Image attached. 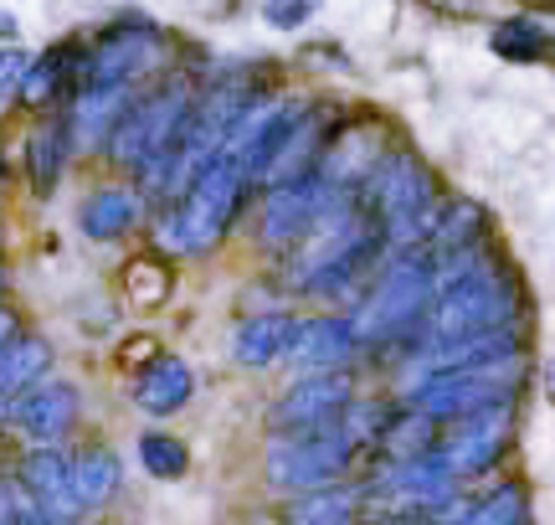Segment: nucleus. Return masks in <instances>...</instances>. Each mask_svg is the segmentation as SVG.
<instances>
[{"instance_id": "c756f323", "label": "nucleus", "mask_w": 555, "mask_h": 525, "mask_svg": "<svg viewBox=\"0 0 555 525\" xmlns=\"http://www.w3.org/2000/svg\"><path fill=\"white\" fill-rule=\"evenodd\" d=\"M129 294H134L139 304H159V294H165V273H159L155 262H134V268H129Z\"/></svg>"}, {"instance_id": "20e7f679", "label": "nucleus", "mask_w": 555, "mask_h": 525, "mask_svg": "<svg viewBox=\"0 0 555 525\" xmlns=\"http://www.w3.org/2000/svg\"><path fill=\"white\" fill-rule=\"evenodd\" d=\"M437 268L427 258H416L412 247H401V258H391L380 268V279L371 283V294L350 315V335L356 345H371V341H397L406 335L412 324L427 320V304H433V279Z\"/></svg>"}, {"instance_id": "6ab92c4d", "label": "nucleus", "mask_w": 555, "mask_h": 525, "mask_svg": "<svg viewBox=\"0 0 555 525\" xmlns=\"http://www.w3.org/2000/svg\"><path fill=\"white\" fill-rule=\"evenodd\" d=\"M129 99H134V88H129V82H119V88H82L78 103H73L67 129H78L88 144H103L108 135H114V124L124 119Z\"/></svg>"}, {"instance_id": "72a5a7b5", "label": "nucleus", "mask_w": 555, "mask_h": 525, "mask_svg": "<svg viewBox=\"0 0 555 525\" xmlns=\"http://www.w3.org/2000/svg\"><path fill=\"white\" fill-rule=\"evenodd\" d=\"M356 525H422L416 515H376V521H356Z\"/></svg>"}, {"instance_id": "6e6552de", "label": "nucleus", "mask_w": 555, "mask_h": 525, "mask_svg": "<svg viewBox=\"0 0 555 525\" xmlns=\"http://www.w3.org/2000/svg\"><path fill=\"white\" fill-rule=\"evenodd\" d=\"M165 57V37L155 26H114L108 37L93 41V52H82V88H134L155 62Z\"/></svg>"}, {"instance_id": "7ed1b4c3", "label": "nucleus", "mask_w": 555, "mask_h": 525, "mask_svg": "<svg viewBox=\"0 0 555 525\" xmlns=\"http://www.w3.org/2000/svg\"><path fill=\"white\" fill-rule=\"evenodd\" d=\"M365 212L380 227V243L412 247L416 238H427V227L437 217V185L427 176V165L397 150V155H380V165L365 176Z\"/></svg>"}, {"instance_id": "c85d7f7f", "label": "nucleus", "mask_w": 555, "mask_h": 525, "mask_svg": "<svg viewBox=\"0 0 555 525\" xmlns=\"http://www.w3.org/2000/svg\"><path fill=\"white\" fill-rule=\"evenodd\" d=\"M309 16H314V0H268V5H262V21L278 26V31H294V26H304Z\"/></svg>"}, {"instance_id": "bb28decb", "label": "nucleus", "mask_w": 555, "mask_h": 525, "mask_svg": "<svg viewBox=\"0 0 555 525\" xmlns=\"http://www.w3.org/2000/svg\"><path fill=\"white\" fill-rule=\"evenodd\" d=\"M453 525H530V500H525L519 485H504V489H494L489 500H478V505Z\"/></svg>"}, {"instance_id": "1a4fd4ad", "label": "nucleus", "mask_w": 555, "mask_h": 525, "mask_svg": "<svg viewBox=\"0 0 555 525\" xmlns=\"http://www.w3.org/2000/svg\"><path fill=\"white\" fill-rule=\"evenodd\" d=\"M356 402V386L345 371H314L294 382L273 402V438L283 433H314V427H335L345 418V407Z\"/></svg>"}, {"instance_id": "a211bd4d", "label": "nucleus", "mask_w": 555, "mask_h": 525, "mask_svg": "<svg viewBox=\"0 0 555 525\" xmlns=\"http://www.w3.org/2000/svg\"><path fill=\"white\" fill-rule=\"evenodd\" d=\"M139 191H124V185H108V191H93L78 212V227L93 238V243H114L129 227L139 222Z\"/></svg>"}, {"instance_id": "2eb2a0df", "label": "nucleus", "mask_w": 555, "mask_h": 525, "mask_svg": "<svg viewBox=\"0 0 555 525\" xmlns=\"http://www.w3.org/2000/svg\"><path fill=\"white\" fill-rule=\"evenodd\" d=\"M453 489H457V479L448 474V464L437 459L433 448H427V453H412V459H397V469H391V495L412 510L442 505V500H453Z\"/></svg>"}, {"instance_id": "cd10ccee", "label": "nucleus", "mask_w": 555, "mask_h": 525, "mask_svg": "<svg viewBox=\"0 0 555 525\" xmlns=\"http://www.w3.org/2000/svg\"><path fill=\"white\" fill-rule=\"evenodd\" d=\"M139 464L150 469L155 479H180L185 474V444L170 433H144L139 438Z\"/></svg>"}, {"instance_id": "9d476101", "label": "nucleus", "mask_w": 555, "mask_h": 525, "mask_svg": "<svg viewBox=\"0 0 555 525\" xmlns=\"http://www.w3.org/2000/svg\"><path fill=\"white\" fill-rule=\"evenodd\" d=\"M335 196L339 191H330L314 170L268 185V206H262V238H268V247H294L298 238H309L319 217L335 206Z\"/></svg>"}, {"instance_id": "dca6fc26", "label": "nucleus", "mask_w": 555, "mask_h": 525, "mask_svg": "<svg viewBox=\"0 0 555 525\" xmlns=\"http://www.w3.org/2000/svg\"><path fill=\"white\" fill-rule=\"evenodd\" d=\"M114 495H119V459L108 448L67 459V500H73V510H99Z\"/></svg>"}, {"instance_id": "f704fd0d", "label": "nucleus", "mask_w": 555, "mask_h": 525, "mask_svg": "<svg viewBox=\"0 0 555 525\" xmlns=\"http://www.w3.org/2000/svg\"><path fill=\"white\" fill-rule=\"evenodd\" d=\"M0 202H5V155H0Z\"/></svg>"}, {"instance_id": "5701e85b", "label": "nucleus", "mask_w": 555, "mask_h": 525, "mask_svg": "<svg viewBox=\"0 0 555 525\" xmlns=\"http://www.w3.org/2000/svg\"><path fill=\"white\" fill-rule=\"evenodd\" d=\"M67 150H73L67 119H52V124H37V129H31V140H26V170H31L37 191H52V185H57L62 165H67Z\"/></svg>"}, {"instance_id": "9b49d317", "label": "nucleus", "mask_w": 555, "mask_h": 525, "mask_svg": "<svg viewBox=\"0 0 555 525\" xmlns=\"http://www.w3.org/2000/svg\"><path fill=\"white\" fill-rule=\"evenodd\" d=\"M504 438H509V407H483V412H468V418L448 423V438L433 453L448 464L453 479H474V474L499 464Z\"/></svg>"}, {"instance_id": "39448f33", "label": "nucleus", "mask_w": 555, "mask_h": 525, "mask_svg": "<svg viewBox=\"0 0 555 525\" xmlns=\"http://www.w3.org/2000/svg\"><path fill=\"white\" fill-rule=\"evenodd\" d=\"M519 371H525L519 356H499V361H483V366H453V371H422V382L406 397H412L416 418L457 423V418L483 412V407H509Z\"/></svg>"}, {"instance_id": "aec40b11", "label": "nucleus", "mask_w": 555, "mask_h": 525, "mask_svg": "<svg viewBox=\"0 0 555 525\" xmlns=\"http://www.w3.org/2000/svg\"><path fill=\"white\" fill-rule=\"evenodd\" d=\"M360 495L345 485H324L309 495H294L283 510V525H356Z\"/></svg>"}, {"instance_id": "c9c22d12", "label": "nucleus", "mask_w": 555, "mask_h": 525, "mask_svg": "<svg viewBox=\"0 0 555 525\" xmlns=\"http://www.w3.org/2000/svg\"><path fill=\"white\" fill-rule=\"evenodd\" d=\"M0 289H5V273H0Z\"/></svg>"}, {"instance_id": "4468645a", "label": "nucleus", "mask_w": 555, "mask_h": 525, "mask_svg": "<svg viewBox=\"0 0 555 525\" xmlns=\"http://www.w3.org/2000/svg\"><path fill=\"white\" fill-rule=\"evenodd\" d=\"M21 489H26V500H31L47 521L67 525L73 500H67V459H62L57 448H31V453L21 459Z\"/></svg>"}, {"instance_id": "412c9836", "label": "nucleus", "mask_w": 555, "mask_h": 525, "mask_svg": "<svg viewBox=\"0 0 555 525\" xmlns=\"http://www.w3.org/2000/svg\"><path fill=\"white\" fill-rule=\"evenodd\" d=\"M288 330H294V315H253V320L237 324L232 335V356L242 366H273L288 345Z\"/></svg>"}, {"instance_id": "b1692460", "label": "nucleus", "mask_w": 555, "mask_h": 525, "mask_svg": "<svg viewBox=\"0 0 555 525\" xmlns=\"http://www.w3.org/2000/svg\"><path fill=\"white\" fill-rule=\"evenodd\" d=\"M494 52L509 62H545L551 57V26L535 16H509L494 26Z\"/></svg>"}, {"instance_id": "f03ea898", "label": "nucleus", "mask_w": 555, "mask_h": 525, "mask_svg": "<svg viewBox=\"0 0 555 525\" xmlns=\"http://www.w3.org/2000/svg\"><path fill=\"white\" fill-rule=\"evenodd\" d=\"M242 196H247V181L237 176V165L211 155L201 165L191 185L176 196V206L159 217L155 243L170 247V253H211L221 243V232L232 227Z\"/></svg>"}, {"instance_id": "473e14b6", "label": "nucleus", "mask_w": 555, "mask_h": 525, "mask_svg": "<svg viewBox=\"0 0 555 525\" xmlns=\"http://www.w3.org/2000/svg\"><path fill=\"white\" fill-rule=\"evenodd\" d=\"M427 5H437V11H478L483 0H427Z\"/></svg>"}, {"instance_id": "f8f14e48", "label": "nucleus", "mask_w": 555, "mask_h": 525, "mask_svg": "<svg viewBox=\"0 0 555 525\" xmlns=\"http://www.w3.org/2000/svg\"><path fill=\"white\" fill-rule=\"evenodd\" d=\"M78 386L67 382H31L26 392H16L11 402H5V418H11V427H21L26 438L37 448H57V438H67L73 433V423H78Z\"/></svg>"}, {"instance_id": "f3484780", "label": "nucleus", "mask_w": 555, "mask_h": 525, "mask_svg": "<svg viewBox=\"0 0 555 525\" xmlns=\"http://www.w3.org/2000/svg\"><path fill=\"white\" fill-rule=\"evenodd\" d=\"M191 366L176 361V356H159L155 366H144L134 382V402L144 407V412H155V418H170L176 407L191 402Z\"/></svg>"}, {"instance_id": "0eeeda50", "label": "nucleus", "mask_w": 555, "mask_h": 525, "mask_svg": "<svg viewBox=\"0 0 555 525\" xmlns=\"http://www.w3.org/2000/svg\"><path fill=\"white\" fill-rule=\"evenodd\" d=\"M191 88L185 82H170V88H155V93H144V99H129L124 108V119L114 124V135H108V150H114V161L119 165H134V170H150V165L170 150V140L180 135V124H185V108H191Z\"/></svg>"}, {"instance_id": "f257e3e1", "label": "nucleus", "mask_w": 555, "mask_h": 525, "mask_svg": "<svg viewBox=\"0 0 555 525\" xmlns=\"http://www.w3.org/2000/svg\"><path fill=\"white\" fill-rule=\"evenodd\" d=\"M433 304H427V330L433 341L442 335H468V330H494V324L515 320V294L499 279L489 258H478V247L453 253L442 273H433Z\"/></svg>"}, {"instance_id": "2f4dec72", "label": "nucleus", "mask_w": 555, "mask_h": 525, "mask_svg": "<svg viewBox=\"0 0 555 525\" xmlns=\"http://www.w3.org/2000/svg\"><path fill=\"white\" fill-rule=\"evenodd\" d=\"M16 335H21V320L11 315V309H5V304H0V350H5V345L16 341Z\"/></svg>"}, {"instance_id": "7c9ffc66", "label": "nucleus", "mask_w": 555, "mask_h": 525, "mask_svg": "<svg viewBox=\"0 0 555 525\" xmlns=\"http://www.w3.org/2000/svg\"><path fill=\"white\" fill-rule=\"evenodd\" d=\"M26 67H31V62H26V52H21V47H5V52H0V103H5L21 88Z\"/></svg>"}, {"instance_id": "393cba45", "label": "nucleus", "mask_w": 555, "mask_h": 525, "mask_svg": "<svg viewBox=\"0 0 555 525\" xmlns=\"http://www.w3.org/2000/svg\"><path fill=\"white\" fill-rule=\"evenodd\" d=\"M73 67H82V52H78V47H52V52H47L37 67H26V78H21L16 93L26 103L57 99L62 88H67V78H73Z\"/></svg>"}, {"instance_id": "4be33fe9", "label": "nucleus", "mask_w": 555, "mask_h": 525, "mask_svg": "<svg viewBox=\"0 0 555 525\" xmlns=\"http://www.w3.org/2000/svg\"><path fill=\"white\" fill-rule=\"evenodd\" d=\"M47 366H52L47 341H37V335H16V341L0 350V402H11L16 392H26L31 382H41Z\"/></svg>"}, {"instance_id": "423d86ee", "label": "nucleus", "mask_w": 555, "mask_h": 525, "mask_svg": "<svg viewBox=\"0 0 555 525\" xmlns=\"http://www.w3.org/2000/svg\"><path fill=\"white\" fill-rule=\"evenodd\" d=\"M356 459V444L345 427H314V433H283L268 448V479L283 495H309V489L339 485Z\"/></svg>"}, {"instance_id": "ddd939ff", "label": "nucleus", "mask_w": 555, "mask_h": 525, "mask_svg": "<svg viewBox=\"0 0 555 525\" xmlns=\"http://www.w3.org/2000/svg\"><path fill=\"white\" fill-rule=\"evenodd\" d=\"M356 335H350V320H339V315H314V320H294L288 330V345H283V356L294 366H304L309 376L314 371H345V366L356 361Z\"/></svg>"}, {"instance_id": "a878e982", "label": "nucleus", "mask_w": 555, "mask_h": 525, "mask_svg": "<svg viewBox=\"0 0 555 525\" xmlns=\"http://www.w3.org/2000/svg\"><path fill=\"white\" fill-rule=\"evenodd\" d=\"M478 232H483V212H478L474 202H457V206H448V212H437L433 227H427V238H433V247L442 258L478 247Z\"/></svg>"}]
</instances>
